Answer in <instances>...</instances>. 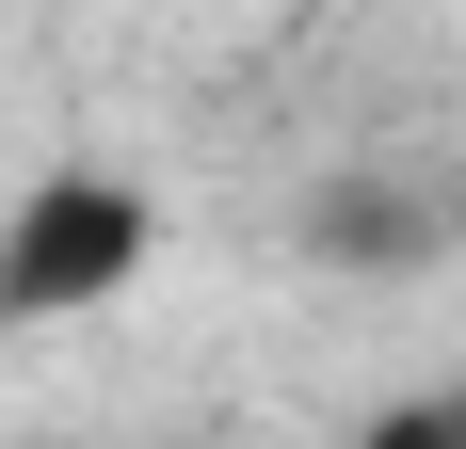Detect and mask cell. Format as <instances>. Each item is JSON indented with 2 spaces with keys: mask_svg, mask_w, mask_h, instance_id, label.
I'll use <instances>...</instances> for the list:
<instances>
[{
  "mask_svg": "<svg viewBox=\"0 0 466 449\" xmlns=\"http://www.w3.org/2000/svg\"><path fill=\"white\" fill-rule=\"evenodd\" d=\"M451 241H466V193H434V177H370L354 161V177L306 193V257L322 273H434Z\"/></svg>",
  "mask_w": 466,
  "mask_h": 449,
  "instance_id": "7a4b0ae2",
  "label": "cell"
},
{
  "mask_svg": "<svg viewBox=\"0 0 466 449\" xmlns=\"http://www.w3.org/2000/svg\"><path fill=\"white\" fill-rule=\"evenodd\" d=\"M370 449H466V369H451V385H434V402H402V417H386Z\"/></svg>",
  "mask_w": 466,
  "mask_h": 449,
  "instance_id": "3957f363",
  "label": "cell"
},
{
  "mask_svg": "<svg viewBox=\"0 0 466 449\" xmlns=\"http://www.w3.org/2000/svg\"><path fill=\"white\" fill-rule=\"evenodd\" d=\"M145 257H161V209H145L129 177L65 161V177H33L0 209V321H81V305H113Z\"/></svg>",
  "mask_w": 466,
  "mask_h": 449,
  "instance_id": "6da1fadb",
  "label": "cell"
}]
</instances>
